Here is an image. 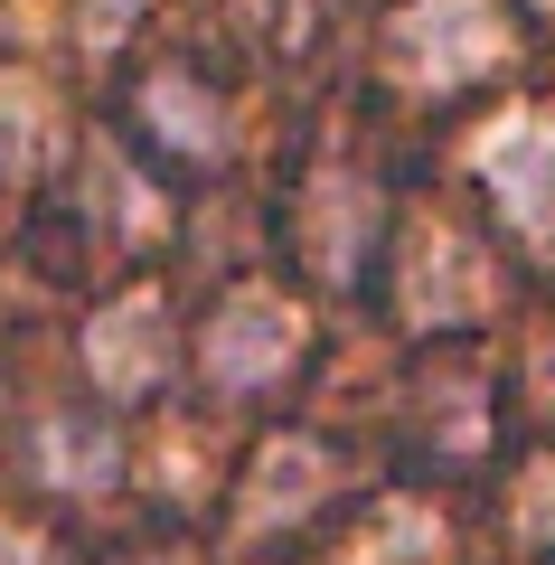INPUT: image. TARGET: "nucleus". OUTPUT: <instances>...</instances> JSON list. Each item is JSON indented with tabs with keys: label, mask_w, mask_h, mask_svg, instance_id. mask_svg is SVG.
I'll return each mask as SVG.
<instances>
[{
	"label": "nucleus",
	"mask_w": 555,
	"mask_h": 565,
	"mask_svg": "<svg viewBox=\"0 0 555 565\" xmlns=\"http://www.w3.org/2000/svg\"><path fill=\"white\" fill-rule=\"evenodd\" d=\"M499 57H509V29H499L490 0H415V10H396V29H386V66H396L405 85H424V95L490 76Z\"/></svg>",
	"instance_id": "obj_1"
},
{
	"label": "nucleus",
	"mask_w": 555,
	"mask_h": 565,
	"mask_svg": "<svg viewBox=\"0 0 555 565\" xmlns=\"http://www.w3.org/2000/svg\"><path fill=\"white\" fill-rule=\"evenodd\" d=\"M471 170H480V189L509 207V226H517L527 245L555 236V122H536V114H499L490 132L471 141Z\"/></svg>",
	"instance_id": "obj_2"
},
{
	"label": "nucleus",
	"mask_w": 555,
	"mask_h": 565,
	"mask_svg": "<svg viewBox=\"0 0 555 565\" xmlns=\"http://www.w3.org/2000/svg\"><path fill=\"white\" fill-rule=\"evenodd\" d=\"M85 367H95L104 396H151L160 367H170V311L160 292H122L85 321Z\"/></svg>",
	"instance_id": "obj_3"
},
{
	"label": "nucleus",
	"mask_w": 555,
	"mask_h": 565,
	"mask_svg": "<svg viewBox=\"0 0 555 565\" xmlns=\"http://www.w3.org/2000/svg\"><path fill=\"white\" fill-rule=\"evenodd\" d=\"M301 349V311L274 302V292H236L207 330V377L217 386H274L282 359Z\"/></svg>",
	"instance_id": "obj_4"
},
{
	"label": "nucleus",
	"mask_w": 555,
	"mask_h": 565,
	"mask_svg": "<svg viewBox=\"0 0 555 565\" xmlns=\"http://www.w3.org/2000/svg\"><path fill=\"white\" fill-rule=\"evenodd\" d=\"M480 311V245L461 226H415V264H405V321L442 330V321H471Z\"/></svg>",
	"instance_id": "obj_5"
},
{
	"label": "nucleus",
	"mask_w": 555,
	"mask_h": 565,
	"mask_svg": "<svg viewBox=\"0 0 555 565\" xmlns=\"http://www.w3.org/2000/svg\"><path fill=\"white\" fill-rule=\"evenodd\" d=\"M29 471H39L47 490H76V500H95V490L122 481V444L104 434V424H85V415H47L39 434H29Z\"/></svg>",
	"instance_id": "obj_6"
},
{
	"label": "nucleus",
	"mask_w": 555,
	"mask_h": 565,
	"mask_svg": "<svg viewBox=\"0 0 555 565\" xmlns=\"http://www.w3.org/2000/svg\"><path fill=\"white\" fill-rule=\"evenodd\" d=\"M367 236H377V189L349 180V170H330V180L311 189V264L330 282H349L357 255H367Z\"/></svg>",
	"instance_id": "obj_7"
},
{
	"label": "nucleus",
	"mask_w": 555,
	"mask_h": 565,
	"mask_svg": "<svg viewBox=\"0 0 555 565\" xmlns=\"http://www.w3.org/2000/svg\"><path fill=\"white\" fill-rule=\"evenodd\" d=\"M320 490H330V462H320L301 434H274V444L255 452V481H245V519L255 527L301 519V509H320Z\"/></svg>",
	"instance_id": "obj_8"
},
{
	"label": "nucleus",
	"mask_w": 555,
	"mask_h": 565,
	"mask_svg": "<svg viewBox=\"0 0 555 565\" xmlns=\"http://www.w3.org/2000/svg\"><path fill=\"white\" fill-rule=\"evenodd\" d=\"M151 122H160V141H179V151H226V114L199 95L189 76H151Z\"/></svg>",
	"instance_id": "obj_9"
},
{
	"label": "nucleus",
	"mask_w": 555,
	"mask_h": 565,
	"mask_svg": "<svg viewBox=\"0 0 555 565\" xmlns=\"http://www.w3.org/2000/svg\"><path fill=\"white\" fill-rule=\"evenodd\" d=\"M47 161V95L29 76H0V180Z\"/></svg>",
	"instance_id": "obj_10"
},
{
	"label": "nucleus",
	"mask_w": 555,
	"mask_h": 565,
	"mask_svg": "<svg viewBox=\"0 0 555 565\" xmlns=\"http://www.w3.org/2000/svg\"><path fill=\"white\" fill-rule=\"evenodd\" d=\"M517 527H527V537H546V546H555V462H536L527 481H517Z\"/></svg>",
	"instance_id": "obj_11"
},
{
	"label": "nucleus",
	"mask_w": 555,
	"mask_h": 565,
	"mask_svg": "<svg viewBox=\"0 0 555 565\" xmlns=\"http://www.w3.org/2000/svg\"><path fill=\"white\" fill-rule=\"evenodd\" d=\"M132 10H141V0H95V10H85V39H95V47H114L122 29H132Z\"/></svg>",
	"instance_id": "obj_12"
},
{
	"label": "nucleus",
	"mask_w": 555,
	"mask_h": 565,
	"mask_svg": "<svg viewBox=\"0 0 555 565\" xmlns=\"http://www.w3.org/2000/svg\"><path fill=\"white\" fill-rule=\"evenodd\" d=\"M0 565H57V546L39 527H0Z\"/></svg>",
	"instance_id": "obj_13"
},
{
	"label": "nucleus",
	"mask_w": 555,
	"mask_h": 565,
	"mask_svg": "<svg viewBox=\"0 0 555 565\" xmlns=\"http://www.w3.org/2000/svg\"><path fill=\"white\" fill-rule=\"evenodd\" d=\"M546 10H555V0H546Z\"/></svg>",
	"instance_id": "obj_14"
}]
</instances>
